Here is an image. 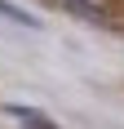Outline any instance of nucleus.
Returning <instances> with one entry per match:
<instances>
[{"label":"nucleus","instance_id":"obj_1","mask_svg":"<svg viewBox=\"0 0 124 129\" xmlns=\"http://www.w3.org/2000/svg\"><path fill=\"white\" fill-rule=\"evenodd\" d=\"M0 111H5V116H13L22 129H58L49 116H44V111H40V107H27V103H5Z\"/></svg>","mask_w":124,"mask_h":129},{"label":"nucleus","instance_id":"obj_2","mask_svg":"<svg viewBox=\"0 0 124 129\" xmlns=\"http://www.w3.org/2000/svg\"><path fill=\"white\" fill-rule=\"evenodd\" d=\"M0 18H5V22H13V27H27V31H40V27H44L36 13L18 9V5H9V0H0Z\"/></svg>","mask_w":124,"mask_h":129},{"label":"nucleus","instance_id":"obj_3","mask_svg":"<svg viewBox=\"0 0 124 129\" xmlns=\"http://www.w3.org/2000/svg\"><path fill=\"white\" fill-rule=\"evenodd\" d=\"M58 5H67V9H71L75 18H84V22H106V13L98 9V0H58Z\"/></svg>","mask_w":124,"mask_h":129}]
</instances>
